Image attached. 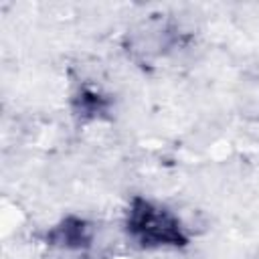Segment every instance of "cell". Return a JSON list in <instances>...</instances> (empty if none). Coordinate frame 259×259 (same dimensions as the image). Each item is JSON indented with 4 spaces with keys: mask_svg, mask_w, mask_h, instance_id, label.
<instances>
[{
    "mask_svg": "<svg viewBox=\"0 0 259 259\" xmlns=\"http://www.w3.org/2000/svg\"><path fill=\"white\" fill-rule=\"evenodd\" d=\"M127 231L142 247H180L186 243L178 219L144 198H136L127 212Z\"/></svg>",
    "mask_w": 259,
    "mask_h": 259,
    "instance_id": "6da1fadb",
    "label": "cell"
}]
</instances>
